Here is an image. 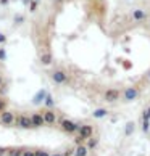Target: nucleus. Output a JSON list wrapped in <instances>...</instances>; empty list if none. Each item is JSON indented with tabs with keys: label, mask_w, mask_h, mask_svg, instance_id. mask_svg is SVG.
<instances>
[{
	"label": "nucleus",
	"mask_w": 150,
	"mask_h": 156,
	"mask_svg": "<svg viewBox=\"0 0 150 156\" xmlns=\"http://www.w3.org/2000/svg\"><path fill=\"white\" fill-rule=\"evenodd\" d=\"M123 95L118 89H107L105 90V94H103V100L108 101V103H113V101H116L119 100V97Z\"/></svg>",
	"instance_id": "obj_1"
},
{
	"label": "nucleus",
	"mask_w": 150,
	"mask_h": 156,
	"mask_svg": "<svg viewBox=\"0 0 150 156\" xmlns=\"http://www.w3.org/2000/svg\"><path fill=\"white\" fill-rule=\"evenodd\" d=\"M131 18H132V21H136V23H144V21H147L148 15H147V11L142 10V8H134L131 11Z\"/></svg>",
	"instance_id": "obj_2"
},
{
	"label": "nucleus",
	"mask_w": 150,
	"mask_h": 156,
	"mask_svg": "<svg viewBox=\"0 0 150 156\" xmlns=\"http://www.w3.org/2000/svg\"><path fill=\"white\" fill-rule=\"evenodd\" d=\"M52 79H53V82L58 84V85L68 84V80H70V79H68V76L61 71V69H55V71L52 73Z\"/></svg>",
	"instance_id": "obj_3"
},
{
	"label": "nucleus",
	"mask_w": 150,
	"mask_h": 156,
	"mask_svg": "<svg viewBox=\"0 0 150 156\" xmlns=\"http://www.w3.org/2000/svg\"><path fill=\"white\" fill-rule=\"evenodd\" d=\"M78 132H79V137L82 138V140L84 138H90L92 135H94V127H92L90 124H82L78 129Z\"/></svg>",
	"instance_id": "obj_4"
},
{
	"label": "nucleus",
	"mask_w": 150,
	"mask_h": 156,
	"mask_svg": "<svg viewBox=\"0 0 150 156\" xmlns=\"http://www.w3.org/2000/svg\"><path fill=\"white\" fill-rule=\"evenodd\" d=\"M123 97H124V100L132 101V100H136V98L139 97V90H137L136 87H128L123 92Z\"/></svg>",
	"instance_id": "obj_5"
},
{
	"label": "nucleus",
	"mask_w": 150,
	"mask_h": 156,
	"mask_svg": "<svg viewBox=\"0 0 150 156\" xmlns=\"http://www.w3.org/2000/svg\"><path fill=\"white\" fill-rule=\"evenodd\" d=\"M61 126H63V129H65L66 132H70V134H73V132H76L79 129V127H76V124H74L73 121H68V119H63Z\"/></svg>",
	"instance_id": "obj_6"
},
{
	"label": "nucleus",
	"mask_w": 150,
	"mask_h": 156,
	"mask_svg": "<svg viewBox=\"0 0 150 156\" xmlns=\"http://www.w3.org/2000/svg\"><path fill=\"white\" fill-rule=\"evenodd\" d=\"M108 114H110V111H108L107 108H99V109H95V111L92 113V118H95V119H102V118H107Z\"/></svg>",
	"instance_id": "obj_7"
},
{
	"label": "nucleus",
	"mask_w": 150,
	"mask_h": 156,
	"mask_svg": "<svg viewBox=\"0 0 150 156\" xmlns=\"http://www.w3.org/2000/svg\"><path fill=\"white\" fill-rule=\"evenodd\" d=\"M44 119H45V122H47V124H53L57 121V116H55L53 111H45L44 113Z\"/></svg>",
	"instance_id": "obj_8"
},
{
	"label": "nucleus",
	"mask_w": 150,
	"mask_h": 156,
	"mask_svg": "<svg viewBox=\"0 0 150 156\" xmlns=\"http://www.w3.org/2000/svg\"><path fill=\"white\" fill-rule=\"evenodd\" d=\"M134 129H136L134 121H128V122H126V127H124V135H131V134H134Z\"/></svg>",
	"instance_id": "obj_9"
},
{
	"label": "nucleus",
	"mask_w": 150,
	"mask_h": 156,
	"mask_svg": "<svg viewBox=\"0 0 150 156\" xmlns=\"http://www.w3.org/2000/svg\"><path fill=\"white\" fill-rule=\"evenodd\" d=\"M87 151H89L87 145H78L76 147V154H79V156H87Z\"/></svg>",
	"instance_id": "obj_10"
},
{
	"label": "nucleus",
	"mask_w": 150,
	"mask_h": 156,
	"mask_svg": "<svg viewBox=\"0 0 150 156\" xmlns=\"http://www.w3.org/2000/svg\"><path fill=\"white\" fill-rule=\"evenodd\" d=\"M97 143H99V140H97V138H89V142H87V148L89 150H94L95 147H97Z\"/></svg>",
	"instance_id": "obj_11"
},
{
	"label": "nucleus",
	"mask_w": 150,
	"mask_h": 156,
	"mask_svg": "<svg viewBox=\"0 0 150 156\" xmlns=\"http://www.w3.org/2000/svg\"><path fill=\"white\" fill-rule=\"evenodd\" d=\"M148 129H150V121H142V130L147 134Z\"/></svg>",
	"instance_id": "obj_12"
},
{
	"label": "nucleus",
	"mask_w": 150,
	"mask_h": 156,
	"mask_svg": "<svg viewBox=\"0 0 150 156\" xmlns=\"http://www.w3.org/2000/svg\"><path fill=\"white\" fill-rule=\"evenodd\" d=\"M144 121H150V106L145 108V111H144Z\"/></svg>",
	"instance_id": "obj_13"
},
{
	"label": "nucleus",
	"mask_w": 150,
	"mask_h": 156,
	"mask_svg": "<svg viewBox=\"0 0 150 156\" xmlns=\"http://www.w3.org/2000/svg\"><path fill=\"white\" fill-rule=\"evenodd\" d=\"M36 8H37V2H32L31 3V11H36Z\"/></svg>",
	"instance_id": "obj_14"
},
{
	"label": "nucleus",
	"mask_w": 150,
	"mask_h": 156,
	"mask_svg": "<svg viewBox=\"0 0 150 156\" xmlns=\"http://www.w3.org/2000/svg\"><path fill=\"white\" fill-rule=\"evenodd\" d=\"M148 82H150V73H148Z\"/></svg>",
	"instance_id": "obj_15"
},
{
	"label": "nucleus",
	"mask_w": 150,
	"mask_h": 156,
	"mask_svg": "<svg viewBox=\"0 0 150 156\" xmlns=\"http://www.w3.org/2000/svg\"><path fill=\"white\" fill-rule=\"evenodd\" d=\"M76 156H79V154H76Z\"/></svg>",
	"instance_id": "obj_16"
},
{
	"label": "nucleus",
	"mask_w": 150,
	"mask_h": 156,
	"mask_svg": "<svg viewBox=\"0 0 150 156\" xmlns=\"http://www.w3.org/2000/svg\"><path fill=\"white\" fill-rule=\"evenodd\" d=\"M36 2H37V0H36Z\"/></svg>",
	"instance_id": "obj_17"
}]
</instances>
